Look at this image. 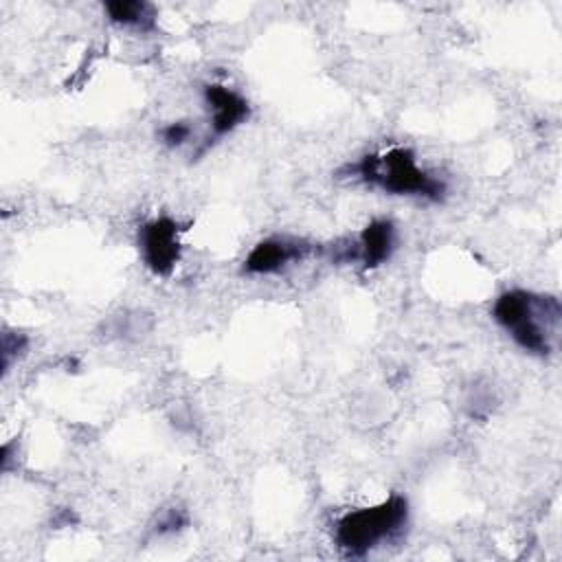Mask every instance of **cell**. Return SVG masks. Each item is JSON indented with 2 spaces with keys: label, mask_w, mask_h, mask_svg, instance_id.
Returning <instances> with one entry per match:
<instances>
[{
  "label": "cell",
  "mask_w": 562,
  "mask_h": 562,
  "mask_svg": "<svg viewBox=\"0 0 562 562\" xmlns=\"http://www.w3.org/2000/svg\"><path fill=\"white\" fill-rule=\"evenodd\" d=\"M492 316L520 349L540 358L553 353L562 321V305L555 296L507 290L494 301Z\"/></svg>",
  "instance_id": "obj_1"
},
{
  "label": "cell",
  "mask_w": 562,
  "mask_h": 562,
  "mask_svg": "<svg viewBox=\"0 0 562 562\" xmlns=\"http://www.w3.org/2000/svg\"><path fill=\"white\" fill-rule=\"evenodd\" d=\"M362 182L391 195H417L432 202L443 200L446 182L417 165V158L406 147H391L380 154H369L351 167Z\"/></svg>",
  "instance_id": "obj_2"
},
{
  "label": "cell",
  "mask_w": 562,
  "mask_h": 562,
  "mask_svg": "<svg viewBox=\"0 0 562 562\" xmlns=\"http://www.w3.org/2000/svg\"><path fill=\"white\" fill-rule=\"evenodd\" d=\"M406 520L408 501L400 494H393L378 505L351 509L342 518H338L334 540L345 555L360 558L384 540L397 536L404 529Z\"/></svg>",
  "instance_id": "obj_3"
},
{
  "label": "cell",
  "mask_w": 562,
  "mask_h": 562,
  "mask_svg": "<svg viewBox=\"0 0 562 562\" xmlns=\"http://www.w3.org/2000/svg\"><path fill=\"white\" fill-rule=\"evenodd\" d=\"M138 248L145 266L158 274L167 277L180 261V226L171 217H156L138 231Z\"/></svg>",
  "instance_id": "obj_4"
},
{
  "label": "cell",
  "mask_w": 562,
  "mask_h": 562,
  "mask_svg": "<svg viewBox=\"0 0 562 562\" xmlns=\"http://www.w3.org/2000/svg\"><path fill=\"white\" fill-rule=\"evenodd\" d=\"M314 250L305 239L294 237H268L259 241L244 261L248 274H274L294 261H303Z\"/></svg>",
  "instance_id": "obj_5"
},
{
  "label": "cell",
  "mask_w": 562,
  "mask_h": 562,
  "mask_svg": "<svg viewBox=\"0 0 562 562\" xmlns=\"http://www.w3.org/2000/svg\"><path fill=\"white\" fill-rule=\"evenodd\" d=\"M204 103L211 112V132L215 138L231 134L250 114L248 101L239 92L222 83L204 86Z\"/></svg>",
  "instance_id": "obj_6"
},
{
  "label": "cell",
  "mask_w": 562,
  "mask_h": 562,
  "mask_svg": "<svg viewBox=\"0 0 562 562\" xmlns=\"http://www.w3.org/2000/svg\"><path fill=\"white\" fill-rule=\"evenodd\" d=\"M395 250V226L391 220H373L369 222L356 244L353 257L362 261L364 268H378Z\"/></svg>",
  "instance_id": "obj_7"
},
{
  "label": "cell",
  "mask_w": 562,
  "mask_h": 562,
  "mask_svg": "<svg viewBox=\"0 0 562 562\" xmlns=\"http://www.w3.org/2000/svg\"><path fill=\"white\" fill-rule=\"evenodd\" d=\"M108 18L114 24L130 26L136 31H149L156 24V9L143 0H112L105 4Z\"/></svg>",
  "instance_id": "obj_8"
},
{
  "label": "cell",
  "mask_w": 562,
  "mask_h": 562,
  "mask_svg": "<svg viewBox=\"0 0 562 562\" xmlns=\"http://www.w3.org/2000/svg\"><path fill=\"white\" fill-rule=\"evenodd\" d=\"M191 125L187 121H176V123H169L167 127L160 130V138L165 145L169 147H180L184 145L189 138H191Z\"/></svg>",
  "instance_id": "obj_9"
},
{
  "label": "cell",
  "mask_w": 562,
  "mask_h": 562,
  "mask_svg": "<svg viewBox=\"0 0 562 562\" xmlns=\"http://www.w3.org/2000/svg\"><path fill=\"white\" fill-rule=\"evenodd\" d=\"M187 525V516L180 512V509H169L160 520H158V527L156 531L162 536V533H176L178 529H182Z\"/></svg>",
  "instance_id": "obj_10"
}]
</instances>
